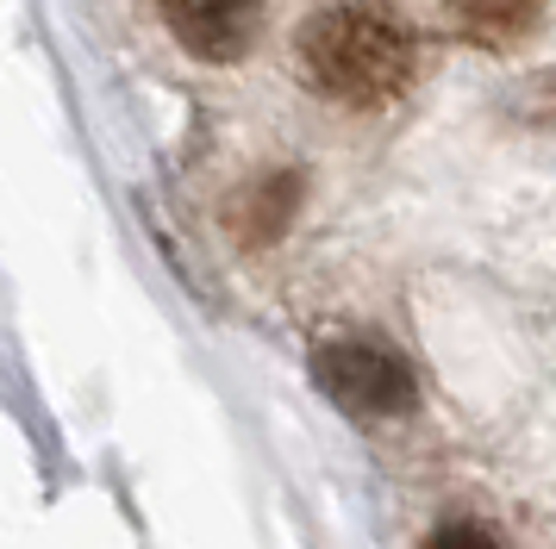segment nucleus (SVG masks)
Listing matches in <instances>:
<instances>
[{"label": "nucleus", "instance_id": "2", "mask_svg": "<svg viewBox=\"0 0 556 549\" xmlns=\"http://www.w3.org/2000/svg\"><path fill=\"white\" fill-rule=\"evenodd\" d=\"M313 374L344 412H363V419H394L419 399V381L406 369L401 349L376 344V337H338L313 356Z\"/></svg>", "mask_w": 556, "mask_h": 549}, {"label": "nucleus", "instance_id": "4", "mask_svg": "<svg viewBox=\"0 0 556 549\" xmlns=\"http://www.w3.org/2000/svg\"><path fill=\"white\" fill-rule=\"evenodd\" d=\"M538 13H544V0H444V25H451L456 38L488 44V50L531 38Z\"/></svg>", "mask_w": 556, "mask_h": 549}, {"label": "nucleus", "instance_id": "1", "mask_svg": "<svg viewBox=\"0 0 556 549\" xmlns=\"http://www.w3.org/2000/svg\"><path fill=\"white\" fill-rule=\"evenodd\" d=\"M294 69L331 106H394L419 81V25L394 0H326L294 25Z\"/></svg>", "mask_w": 556, "mask_h": 549}, {"label": "nucleus", "instance_id": "3", "mask_svg": "<svg viewBox=\"0 0 556 549\" xmlns=\"http://www.w3.org/2000/svg\"><path fill=\"white\" fill-rule=\"evenodd\" d=\"M156 13L194 63H238L263 38L269 0H156Z\"/></svg>", "mask_w": 556, "mask_h": 549}, {"label": "nucleus", "instance_id": "5", "mask_svg": "<svg viewBox=\"0 0 556 549\" xmlns=\"http://www.w3.org/2000/svg\"><path fill=\"white\" fill-rule=\"evenodd\" d=\"M426 549H501V544H494L481 524H438L426 537Z\"/></svg>", "mask_w": 556, "mask_h": 549}]
</instances>
